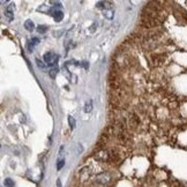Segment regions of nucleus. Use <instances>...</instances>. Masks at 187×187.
Masks as SVG:
<instances>
[{
  "label": "nucleus",
  "mask_w": 187,
  "mask_h": 187,
  "mask_svg": "<svg viewBox=\"0 0 187 187\" xmlns=\"http://www.w3.org/2000/svg\"><path fill=\"white\" fill-rule=\"evenodd\" d=\"M104 14H105V16L109 17V19H112V17H113V11H112V9H106V11H104Z\"/></svg>",
  "instance_id": "nucleus-12"
},
{
  "label": "nucleus",
  "mask_w": 187,
  "mask_h": 187,
  "mask_svg": "<svg viewBox=\"0 0 187 187\" xmlns=\"http://www.w3.org/2000/svg\"><path fill=\"white\" fill-rule=\"evenodd\" d=\"M36 64H37V66H38L41 69H45V68H46V65L44 64V62H42L39 59H36Z\"/></svg>",
  "instance_id": "nucleus-11"
},
{
  "label": "nucleus",
  "mask_w": 187,
  "mask_h": 187,
  "mask_svg": "<svg viewBox=\"0 0 187 187\" xmlns=\"http://www.w3.org/2000/svg\"><path fill=\"white\" fill-rule=\"evenodd\" d=\"M5 15H6V17H7L9 21H12V20L14 19V5H13V4L9 5V6L6 8Z\"/></svg>",
  "instance_id": "nucleus-4"
},
{
  "label": "nucleus",
  "mask_w": 187,
  "mask_h": 187,
  "mask_svg": "<svg viewBox=\"0 0 187 187\" xmlns=\"http://www.w3.org/2000/svg\"><path fill=\"white\" fill-rule=\"evenodd\" d=\"M52 16H53L54 21L60 22V21L62 20V17H64V13H62L61 11H55V12H53V13H52Z\"/></svg>",
  "instance_id": "nucleus-5"
},
{
  "label": "nucleus",
  "mask_w": 187,
  "mask_h": 187,
  "mask_svg": "<svg viewBox=\"0 0 187 187\" xmlns=\"http://www.w3.org/2000/svg\"><path fill=\"white\" fill-rule=\"evenodd\" d=\"M28 50L31 52V51H33V46H31V43L30 42H28Z\"/></svg>",
  "instance_id": "nucleus-16"
},
{
  "label": "nucleus",
  "mask_w": 187,
  "mask_h": 187,
  "mask_svg": "<svg viewBox=\"0 0 187 187\" xmlns=\"http://www.w3.org/2000/svg\"><path fill=\"white\" fill-rule=\"evenodd\" d=\"M4 184H5L6 187H14V181H13L11 178H6Z\"/></svg>",
  "instance_id": "nucleus-10"
},
{
  "label": "nucleus",
  "mask_w": 187,
  "mask_h": 187,
  "mask_svg": "<svg viewBox=\"0 0 187 187\" xmlns=\"http://www.w3.org/2000/svg\"><path fill=\"white\" fill-rule=\"evenodd\" d=\"M161 21L152 19V17H147V16H141V25L147 28V29H151V28H156L161 25Z\"/></svg>",
  "instance_id": "nucleus-3"
},
{
  "label": "nucleus",
  "mask_w": 187,
  "mask_h": 187,
  "mask_svg": "<svg viewBox=\"0 0 187 187\" xmlns=\"http://www.w3.org/2000/svg\"><path fill=\"white\" fill-rule=\"evenodd\" d=\"M30 43H31V45H37V44L39 43V38H37V37H34L33 39L30 41Z\"/></svg>",
  "instance_id": "nucleus-14"
},
{
  "label": "nucleus",
  "mask_w": 187,
  "mask_h": 187,
  "mask_svg": "<svg viewBox=\"0 0 187 187\" xmlns=\"http://www.w3.org/2000/svg\"><path fill=\"white\" fill-rule=\"evenodd\" d=\"M83 110H84L85 113L91 112V110H92V101H91V100L85 102V104H84V109H83Z\"/></svg>",
  "instance_id": "nucleus-7"
},
{
  "label": "nucleus",
  "mask_w": 187,
  "mask_h": 187,
  "mask_svg": "<svg viewBox=\"0 0 187 187\" xmlns=\"http://www.w3.org/2000/svg\"><path fill=\"white\" fill-rule=\"evenodd\" d=\"M24 28H25L27 30H29V31H33L34 28H35V24H34V22L31 21V20H27V21L24 22Z\"/></svg>",
  "instance_id": "nucleus-6"
},
{
  "label": "nucleus",
  "mask_w": 187,
  "mask_h": 187,
  "mask_svg": "<svg viewBox=\"0 0 187 187\" xmlns=\"http://www.w3.org/2000/svg\"><path fill=\"white\" fill-rule=\"evenodd\" d=\"M82 65H83L85 68H88V64H87V61H83V62H82Z\"/></svg>",
  "instance_id": "nucleus-17"
},
{
  "label": "nucleus",
  "mask_w": 187,
  "mask_h": 187,
  "mask_svg": "<svg viewBox=\"0 0 187 187\" xmlns=\"http://www.w3.org/2000/svg\"><path fill=\"white\" fill-rule=\"evenodd\" d=\"M37 30H38V33L42 34V33H45V31L47 30V28H46V27H43V25H39V27L37 28Z\"/></svg>",
  "instance_id": "nucleus-15"
},
{
  "label": "nucleus",
  "mask_w": 187,
  "mask_h": 187,
  "mask_svg": "<svg viewBox=\"0 0 187 187\" xmlns=\"http://www.w3.org/2000/svg\"><path fill=\"white\" fill-rule=\"evenodd\" d=\"M91 176H92V170H91L88 165H84L83 168H81V169L77 171V173H76L77 180H79L81 184L87 182V181L91 178Z\"/></svg>",
  "instance_id": "nucleus-1"
},
{
  "label": "nucleus",
  "mask_w": 187,
  "mask_h": 187,
  "mask_svg": "<svg viewBox=\"0 0 187 187\" xmlns=\"http://www.w3.org/2000/svg\"><path fill=\"white\" fill-rule=\"evenodd\" d=\"M68 124H69V126H71V128L72 130H74L75 128V125H76V122H75V119L73 118V117H68Z\"/></svg>",
  "instance_id": "nucleus-9"
},
{
  "label": "nucleus",
  "mask_w": 187,
  "mask_h": 187,
  "mask_svg": "<svg viewBox=\"0 0 187 187\" xmlns=\"http://www.w3.org/2000/svg\"><path fill=\"white\" fill-rule=\"evenodd\" d=\"M57 74H58V67L54 66V67H52V68L50 69V76H51L52 79H54V77L57 76Z\"/></svg>",
  "instance_id": "nucleus-8"
},
{
  "label": "nucleus",
  "mask_w": 187,
  "mask_h": 187,
  "mask_svg": "<svg viewBox=\"0 0 187 187\" xmlns=\"http://www.w3.org/2000/svg\"><path fill=\"white\" fill-rule=\"evenodd\" d=\"M65 165V160H61V161H58V165H57V170H61Z\"/></svg>",
  "instance_id": "nucleus-13"
},
{
  "label": "nucleus",
  "mask_w": 187,
  "mask_h": 187,
  "mask_svg": "<svg viewBox=\"0 0 187 187\" xmlns=\"http://www.w3.org/2000/svg\"><path fill=\"white\" fill-rule=\"evenodd\" d=\"M112 180V174L108 171H104V172H101L96 176L95 178V182L97 185H102V186H105L108 184H110Z\"/></svg>",
  "instance_id": "nucleus-2"
}]
</instances>
